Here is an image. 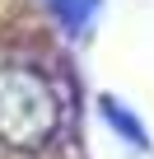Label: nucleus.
I'll list each match as a JSON object with an SVG mask.
<instances>
[{"instance_id":"nucleus-1","label":"nucleus","mask_w":154,"mask_h":159,"mask_svg":"<svg viewBox=\"0 0 154 159\" xmlns=\"http://www.w3.org/2000/svg\"><path fill=\"white\" fill-rule=\"evenodd\" d=\"M61 126V98L51 80L33 66L0 70V145L14 154H37Z\"/></svg>"},{"instance_id":"nucleus-2","label":"nucleus","mask_w":154,"mask_h":159,"mask_svg":"<svg viewBox=\"0 0 154 159\" xmlns=\"http://www.w3.org/2000/svg\"><path fill=\"white\" fill-rule=\"evenodd\" d=\"M98 117H103V126H108V131H117L131 150H149V131H145V122H140L121 98L103 94V98H98Z\"/></svg>"},{"instance_id":"nucleus-3","label":"nucleus","mask_w":154,"mask_h":159,"mask_svg":"<svg viewBox=\"0 0 154 159\" xmlns=\"http://www.w3.org/2000/svg\"><path fill=\"white\" fill-rule=\"evenodd\" d=\"M42 5L51 10V19H56L70 38H84V33L94 28L98 10H103V0H42Z\"/></svg>"}]
</instances>
